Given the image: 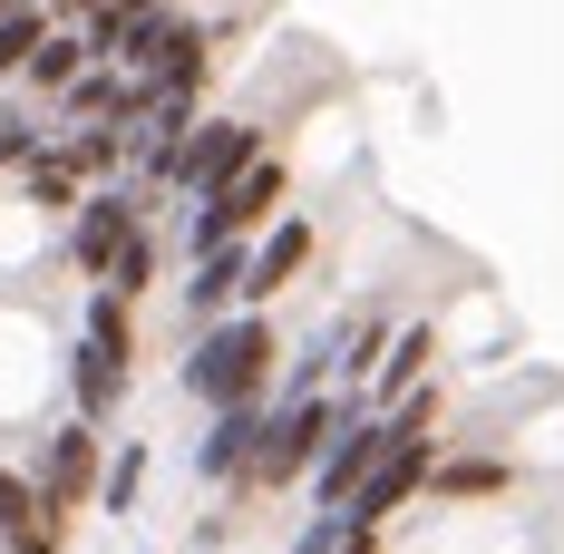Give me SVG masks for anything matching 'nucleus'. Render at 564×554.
I'll use <instances>...</instances> for the list:
<instances>
[{
    "mask_svg": "<svg viewBox=\"0 0 564 554\" xmlns=\"http://www.w3.org/2000/svg\"><path fill=\"white\" fill-rule=\"evenodd\" d=\"M282 370V332L263 312H225V322H205V332L185 340V399H205V409H243V399H263Z\"/></svg>",
    "mask_w": 564,
    "mask_h": 554,
    "instance_id": "nucleus-1",
    "label": "nucleus"
},
{
    "mask_svg": "<svg viewBox=\"0 0 564 554\" xmlns=\"http://www.w3.org/2000/svg\"><path fill=\"white\" fill-rule=\"evenodd\" d=\"M350 399H360V389H302V399H273V409H263V438H253V467H243V487H253V497H282L292 477H312L322 447H332V428L350 419Z\"/></svg>",
    "mask_w": 564,
    "mask_h": 554,
    "instance_id": "nucleus-2",
    "label": "nucleus"
},
{
    "mask_svg": "<svg viewBox=\"0 0 564 554\" xmlns=\"http://www.w3.org/2000/svg\"><path fill=\"white\" fill-rule=\"evenodd\" d=\"M127 360H137V302H117V292H88V322L68 340V409L98 428L117 419V399H127Z\"/></svg>",
    "mask_w": 564,
    "mask_h": 554,
    "instance_id": "nucleus-3",
    "label": "nucleus"
},
{
    "mask_svg": "<svg viewBox=\"0 0 564 554\" xmlns=\"http://www.w3.org/2000/svg\"><path fill=\"white\" fill-rule=\"evenodd\" d=\"M282 195H292V166L263 146V156L234 175V185H215V195L185 215V263H195V253H215V243H253V233L282 215Z\"/></svg>",
    "mask_w": 564,
    "mask_h": 554,
    "instance_id": "nucleus-4",
    "label": "nucleus"
},
{
    "mask_svg": "<svg viewBox=\"0 0 564 554\" xmlns=\"http://www.w3.org/2000/svg\"><path fill=\"white\" fill-rule=\"evenodd\" d=\"M147 205H156V195H147L137 175H117V185H88V195H78V215L58 224V263H68L78 282H108V263L127 253V233L147 224Z\"/></svg>",
    "mask_w": 564,
    "mask_h": 554,
    "instance_id": "nucleus-5",
    "label": "nucleus"
},
{
    "mask_svg": "<svg viewBox=\"0 0 564 554\" xmlns=\"http://www.w3.org/2000/svg\"><path fill=\"white\" fill-rule=\"evenodd\" d=\"M253 156H263V117H195L185 146H175V166H166V195L175 205H205V195L234 185Z\"/></svg>",
    "mask_w": 564,
    "mask_h": 554,
    "instance_id": "nucleus-6",
    "label": "nucleus"
},
{
    "mask_svg": "<svg viewBox=\"0 0 564 554\" xmlns=\"http://www.w3.org/2000/svg\"><path fill=\"white\" fill-rule=\"evenodd\" d=\"M30 487H40V506H50V525H68V506L98 487V428H88V419H58L50 438H40Z\"/></svg>",
    "mask_w": 564,
    "mask_h": 554,
    "instance_id": "nucleus-7",
    "label": "nucleus"
},
{
    "mask_svg": "<svg viewBox=\"0 0 564 554\" xmlns=\"http://www.w3.org/2000/svg\"><path fill=\"white\" fill-rule=\"evenodd\" d=\"M380 447H390V428H380V409L370 399H350V419L332 428V447H322V467H312V506H350V487L380 467Z\"/></svg>",
    "mask_w": 564,
    "mask_h": 554,
    "instance_id": "nucleus-8",
    "label": "nucleus"
},
{
    "mask_svg": "<svg viewBox=\"0 0 564 554\" xmlns=\"http://www.w3.org/2000/svg\"><path fill=\"white\" fill-rule=\"evenodd\" d=\"M312 253H322V224H312V215H273L263 233H253V282H243V312H263L273 292H292V282L312 273Z\"/></svg>",
    "mask_w": 564,
    "mask_h": 554,
    "instance_id": "nucleus-9",
    "label": "nucleus"
},
{
    "mask_svg": "<svg viewBox=\"0 0 564 554\" xmlns=\"http://www.w3.org/2000/svg\"><path fill=\"white\" fill-rule=\"evenodd\" d=\"M243 282H253V243H215V253H195V263H185V322L205 332V322L243 312Z\"/></svg>",
    "mask_w": 564,
    "mask_h": 554,
    "instance_id": "nucleus-10",
    "label": "nucleus"
},
{
    "mask_svg": "<svg viewBox=\"0 0 564 554\" xmlns=\"http://www.w3.org/2000/svg\"><path fill=\"white\" fill-rule=\"evenodd\" d=\"M507 487H516V457H497V447H438V467H429L419 497L429 506H487Z\"/></svg>",
    "mask_w": 564,
    "mask_h": 554,
    "instance_id": "nucleus-11",
    "label": "nucleus"
},
{
    "mask_svg": "<svg viewBox=\"0 0 564 554\" xmlns=\"http://www.w3.org/2000/svg\"><path fill=\"white\" fill-rule=\"evenodd\" d=\"M263 409H273V399L215 409V419H205V438H195V477H215V487H243V467H253V438H263Z\"/></svg>",
    "mask_w": 564,
    "mask_h": 554,
    "instance_id": "nucleus-12",
    "label": "nucleus"
},
{
    "mask_svg": "<svg viewBox=\"0 0 564 554\" xmlns=\"http://www.w3.org/2000/svg\"><path fill=\"white\" fill-rule=\"evenodd\" d=\"M429 360H438V322H399L390 332V350H380V370H370V409H399L409 389H429Z\"/></svg>",
    "mask_w": 564,
    "mask_h": 554,
    "instance_id": "nucleus-13",
    "label": "nucleus"
},
{
    "mask_svg": "<svg viewBox=\"0 0 564 554\" xmlns=\"http://www.w3.org/2000/svg\"><path fill=\"white\" fill-rule=\"evenodd\" d=\"M88 30H68V20H58L50 40H40V50H30V68H20V88H30V98H58V88H68V78H78V68H88Z\"/></svg>",
    "mask_w": 564,
    "mask_h": 554,
    "instance_id": "nucleus-14",
    "label": "nucleus"
},
{
    "mask_svg": "<svg viewBox=\"0 0 564 554\" xmlns=\"http://www.w3.org/2000/svg\"><path fill=\"white\" fill-rule=\"evenodd\" d=\"M58 156L88 175V185H117L127 175V127H58Z\"/></svg>",
    "mask_w": 564,
    "mask_h": 554,
    "instance_id": "nucleus-15",
    "label": "nucleus"
},
{
    "mask_svg": "<svg viewBox=\"0 0 564 554\" xmlns=\"http://www.w3.org/2000/svg\"><path fill=\"white\" fill-rule=\"evenodd\" d=\"M156 273H166V243H156V224H137V233H127V253L108 263V282H98V292H117V302H147V292H156Z\"/></svg>",
    "mask_w": 564,
    "mask_h": 554,
    "instance_id": "nucleus-16",
    "label": "nucleus"
},
{
    "mask_svg": "<svg viewBox=\"0 0 564 554\" xmlns=\"http://www.w3.org/2000/svg\"><path fill=\"white\" fill-rule=\"evenodd\" d=\"M50 30H58L50 0H20V10H0V78H20V68H30V50H40Z\"/></svg>",
    "mask_w": 564,
    "mask_h": 554,
    "instance_id": "nucleus-17",
    "label": "nucleus"
},
{
    "mask_svg": "<svg viewBox=\"0 0 564 554\" xmlns=\"http://www.w3.org/2000/svg\"><path fill=\"white\" fill-rule=\"evenodd\" d=\"M137 487H147V438H127L108 467H98V506H108V515H127V506H137Z\"/></svg>",
    "mask_w": 564,
    "mask_h": 554,
    "instance_id": "nucleus-18",
    "label": "nucleus"
},
{
    "mask_svg": "<svg viewBox=\"0 0 564 554\" xmlns=\"http://www.w3.org/2000/svg\"><path fill=\"white\" fill-rule=\"evenodd\" d=\"M350 535H360V525H350L340 506H312V525L292 535V554H340V545H350Z\"/></svg>",
    "mask_w": 564,
    "mask_h": 554,
    "instance_id": "nucleus-19",
    "label": "nucleus"
},
{
    "mask_svg": "<svg viewBox=\"0 0 564 554\" xmlns=\"http://www.w3.org/2000/svg\"><path fill=\"white\" fill-rule=\"evenodd\" d=\"M40 146H50V127H40V117L0 108V166H30V156H40Z\"/></svg>",
    "mask_w": 564,
    "mask_h": 554,
    "instance_id": "nucleus-20",
    "label": "nucleus"
},
{
    "mask_svg": "<svg viewBox=\"0 0 564 554\" xmlns=\"http://www.w3.org/2000/svg\"><path fill=\"white\" fill-rule=\"evenodd\" d=\"M0 10H20V0H0Z\"/></svg>",
    "mask_w": 564,
    "mask_h": 554,
    "instance_id": "nucleus-21",
    "label": "nucleus"
}]
</instances>
